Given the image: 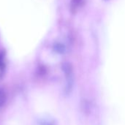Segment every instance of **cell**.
<instances>
[{"label": "cell", "instance_id": "277c9868", "mask_svg": "<svg viewBox=\"0 0 125 125\" xmlns=\"http://www.w3.org/2000/svg\"><path fill=\"white\" fill-rule=\"evenodd\" d=\"M53 48H54V50L58 53H62L64 51V46L61 43H56Z\"/></svg>", "mask_w": 125, "mask_h": 125}, {"label": "cell", "instance_id": "7a4b0ae2", "mask_svg": "<svg viewBox=\"0 0 125 125\" xmlns=\"http://www.w3.org/2000/svg\"><path fill=\"white\" fill-rule=\"evenodd\" d=\"M83 0H72L70 4V9L72 13H75L81 7Z\"/></svg>", "mask_w": 125, "mask_h": 125}, {"label": "cell", "instance_id": "6da1fadb", "mask_svg": "<svg viewBox=\"0 0 125 125\" xmlns=\"http://www.w3.org/2000/svg\"><path fill=\"white\" fill-rule=\"evenodd\" d=\"M34 125H57L56 121L48 116L40 117L34 122Z\"/></svg>", "mask_w": 125, "mask_h": 125}, {"label": "cell", "instance_id": "3957f363", "mask_svg": "<svg viewBox=\"0 0 125 125\" xmlns=\"http://www.w3.org/2000/svg\"><path fill=\"white\" fill-rule=\"evenodd\" d=\"M6 99H7V97H6L5 92L3 90L0 89V108L2 107L5 104Z\"/></svg>", "mask_w": 125, "mask_h": 125}]
</instances>
